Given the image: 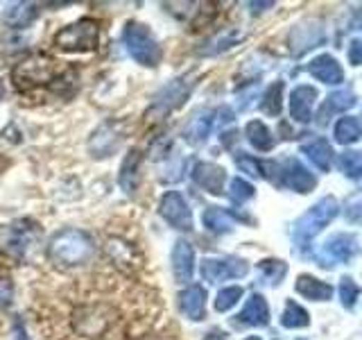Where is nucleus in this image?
Here are the masks:
<instances>
[{
  "instance_id": "obj_30",
  "label": "nucleus",
  "mask_w": 362,
  "mask_h": 340,
  "mask_svg": "<svg viewBox=\"0 0 362 340\" xmlns=\"http://www.w3.org/2000/svg\"><path fill=\"white\" fill-rule=\"evenodd\" d=\"M335 141L342 143V145H351L360 139V120L356 116H344L335 123Z\"/></svg>"
},
{
  "instance_id": "obj_21",
  "label": "nucleus",
  "mask_w": 362,
  "mask_h": 340,
  "mask_svg": "<svg viewBox=\"0 0 362 340\" xmlns=\"http://www.w3.org/2000/svg\"><path fill=\"white\" fill-rule=\"evenodd\" d=\"M308 73L315 77V79H320V82L324 84H339V82H344V71H342V66L337 64L335 57L331 55H320V57H315V60L308 64Z\"/></svg>"
},
{
  "instance_id": "obj_39",
  "label": "nucleus",
  "mask_w": 362,
  "mask_h": 340,
  "mask_svg": "<svg viewBox=\"0 0 362 340\" xmlns=\"http://www.w3.org/2000/svg\"><path fill=\"white\" fill-rule=\"evenodd\" d=\"M344 213L349 215L351 222H358L360 220V196H354L346 204H344Z\"/></svg>"
},
{
  "instance_id": "obj_4",
  "label": "nucleus",
  "mask_w": 362,
  "mask_h": 340,
  "mask_svg": "<svg viewBox=\"0 0 362 340\" xmlns=\"http://www.w3.org/2000/svg\"><path fill=\"white\" fill-rule=\"evenodd\" d=\"M57 73V62L48 55H30L23 62H18L11 71V79L18 91H32L37 86H43L52 82V77Z\"/></svg>"
},
{
  "instance_id": "obj_34",
  "label": "nucleus",
  "mask_w": 362,
  "mask_h": 340,
  "mask_svg": "<svg viewBox=\"0 0 362 340\" xmlns=\"http://www.w3.org/2000/svg\"><path fill=\"white\" fill-rule=\"evenodd\" d=\"M281 107H283V82H274L263 98V109L269 116H279Z\"/></svg>"
},
{
  "instance_id": "obj_12",
  "label": "nucleus",
  "mask_w": 362,
  "mask_h": 340,
  "mask_svg": "<svg viewBox=\"0 0 362 340\" xmlns=\"http://www.w3.org/2000/svg\"><path fill=\"white\" fill-rule=\"evenodd\" d=\"M122 143V134H120V125L118 123H105L93 132L88 141V150L95 159H105L111 157L118 150Z\"/></svg>"
},
{
  "instance_id": "obj_27",
  "label": "nucleus",
  "mask_w": 362,
  "mask_h": 340,
  "mask_svg": "<svg viewBox=\"0 0 362 340\" xmlns=\"http://www.w3.org/2000/svg\"><path fill=\"white\" fill-rule=\"evenodd\" d=\"M245 134H247V141L260 152H269L272 147H274V143H276L274 134L269 132V128L263 120H249L247 128H245Z\"/></svg>"
},
{
  "instance_id": "obj_14",
  "label": "nucleus",
  "mask_w": 362,
  "mask_h": 340,
  "mask_svg": "<svg viewBox=\"0 0 362 340\" xmlns=\"http://www.w3.org/2000/svg\"><path fill=\"white\" fill-rule=\"evenodd\" d=\"M245 39V30L243 28H224L220 32H215L213 37H209L204 41L197 52L202 57H213V55H222L226 50H231L233 45H238Z\"/></svg>"
},
{
  "instance_id": "obj_41",
  "label": "nucleus",
  "mask_w": 362,
  "mask_h": 340,
  "mask_svg": "<svg viewBox=\"0 0 362 340\" xmlns=\"http://www.w3.org/2000/svg\"><path fill=\"white\" fill-rule=\"evenodd\" d=\"M14 332H16V340H30L28 334H25V324H23V320H14Z\"/></svg>"
},
{
  "instance_id": "obj_28",
  "label": "nucleus",
  "mask_w": 362,
  "mask_h": 340,
  "mask_svg": "<svg viewBox=\"0 0 362 340\" xmlns=\"http://www.w3.org/2000/svg\"><path fill=\"white\" fill-rule=\"evenodd\" d=\"M37 14H39V5L18 3V5H11L5 11V23H9L11 28H28L30 23L37 18Z\"/></svg>"
},
{
  "instance_id": "obj_9",
  "label": "nucleus",
  "mask_w": 362,
  "mask_h": 340,
  "mask_svg": "<svg viewBox=\"0 0 362 340\" xmlns=\"http://www.w3.org/2000/svg\"><path fill=\"white\" fill-rule=\"evenodd\" d=\"M358 252V238L354 234H335L324 243L322 252L317 254L322 268H333L337 264H346V261L354 259Z\"/></svg>"
},
{
  "instance_id": "obj_1",
  "label": "nucleus",
  "mask_w": 362,
  "mask_h": 340,
  "mask_svg": "<svg viewBox=\"0 0 362 340\" xmlns=\"http://www.w3.org/2000/svg\"><path fill=\"white\" fill-rule=\"evenodd\" d=\"M93 238L84 230H73V227H66V230L57 232L50 243H48V256L54 266L59 268H75L82 266L93 256Z\"/></svg>"
},
{
  "instance_id": "obj_35",
  "label": "nucleus",
  "mask_w": 362,
  "mask_h": 340,
  "mask_svg": "<svg viewBox=\"0 0 362 340\" xmlns=\"http://www.w3.org/2000/svg\"><path fill=\"white\" fill-rule=\"evenodd\" d=\"M358 295H360V288L358 283L351 279V277H342L339 279V300H342V306L344 309H354L356 302H358Z\"/></svg>"
},
{
  "instance_id": "obj_18",
  "label": "nucleus",
  "mask_w": 362,
  "mask_h": 340,
  "mask_svg": "<svg viewBox=\"0 0 362 340\" xmlns=\"http://www.w3.org/2000/svg\"><path fill=\"white\" fill-rule=\"evenodd\" d=\"M213 116H215V111H211V109H199L192 113L184 128V141L190 145H202L211 134V128L215 123Z\"/></svg>"
},
{
  "instance_id": "obj_15",
  "label": "nucleus",
  "mask_w": 362,
  "mask_h": 340,
  "mask_svg": "<svg viewBox=\"0 0 362 340\" xmlns=\"http://www.w3.org/2000/svg\"><path fill=\"white\" fill-rule=\"evenodd\" d=\"M288 100H290L288 102L290 116L297 123H310V118H313V105H315V100H317V89L308 86V84H301V86L290 91Z\"/></svg>"
},
{
  "instance_id": "obj_36",
  "label": "nucleus",
  "mask_w": 362,
  "mask_h": 340,
  "mask_svg": "<svg viewBox=\"0 0 362 340\" xmlns=\"http://www.w3.org/2000/svg\"><path fill=\"white\" fill-rule=\"evenodd\" d=\"M229 188H231V200L238 202V204H243V202H247V200H252V198H254V193H256L254 186L249 184V181L240 179V177L231 179Z\"/></svg>"
},
{
  "instance_id": "obj_8",
  "label": "nucleus",
  "mask_w": 362,
  "mask_h": 340,
  "mask_svg": "<svg viewBox=\"0 0 362 340\" xmlns=\"http://www.w3.org/2000/svg\"><path fill=\"white\" fill-rule=\"evenodd\" d=\"M158 213L161 218L175 227L179 232H190L192 230V211L188 207L186 198L179 191H168L165 196L158 202Z\"/></svg>"
},
{
  "instance_id": "obj_37",
  "label": "nucleus",
  "mask_w": 362,
  "mask_h": 340,
  "mask_svg": "<svg viewBox=\"0 0 362 340\" xmlns=\"http://www.w3.org/2000/svg\"><path fill=\"white\" fill-rule=\"evenodd\" d=\"M235 164H238V168H240L243 173H247V175H252V177H263V166H260V162H258V159H254V157H249V154H245V152H238V154H235Z\"/></svg>"
},
{
  "instance_id": "obj_13",
  "label": "nucleus",
  "mask_w": 362,
  "mask_h": 340,
  "mask_svg": "<svg viewBox=\"0 0 362 340\" xmlns=\"http://www.w3.org/2000/svg\"><path fill=\"white\" fill-rule=\"evenodd\" d=\"M192 181L202 188L211 193V196H220L224 191V181H226V173L224 168L215 166V164H209V162H199L192 166Z\"/></svg>"
},
{
  "instance_id": "obj_11",
  "label": "nucleus",
  "mask_w": 362,
  "mask_h": 340,
  "mask_svg": "<svg viewBox=\"0 0 362 340\" xmlns=\"http://www.w3.org/2000/svg\"><path fill=\"white\" fill-rule=\"evenodd\" d=\"M276 173L281 177V184L290 188V191H297V193H308L317 186V179L313 173H308V168L301 166L297 159H286L276 166Z\"/></svg>"
},
{
  "instance_id": "obj_42",
  "label": "nucleus",
  "mask_w": 362,
  "mask_h": 340,
  "mask_svg": "<svg viewBox=\"0 0 362 340\" xmlns=\"http://www.w3.org/2000/svg\"><path fill=\"white\" fill-rule=\"evenodd\" d=\"M249 7H256V11H263V7H272V3H249Z\"/></svg>"
},
{
  "instance_id": "obj_6",
  "label": "nucleus",
  "mask_w": 362,
  "mask_h": 340,
  "mask_svg": "<svg viewBox=\"0 0 362 340\" xmlns=\"http://www.w3.org/2000/svg\"><path fill=\"white\" fill-rule=\"evenodd\" d=\"M192 89H195V75H184L177 79H170L165 86H161L152 98V105L147 109V116L163 118L170 111L179 109L190 98Z\"/></svg>"
},
{
  "instance_id": "obj_10",
  "label": "nucleus",
  "mask_w": 362,
  "mask_h": 340,
  "mask_svg": "<svg viewBox=\"0 0 362 340\" xmlns=\"http://www.w3.org/2000/svg\"><path fill=\"white\" fill-rule=\"evenodd\" d=\"M249 272V264L245 259L226 256V259H204L202 277L209 283H220L226 279H243Z\"/></svg>"
},
{
  "instance_id": "obj_23",
  "label": "nucleus",
  "mask_w": 362,
  "mask_h": 340,
  "mask_svg": "<svg viewBox=\"0 0 362 340\" xmlns=\"http://www.w3.org/2000/svg\"><path fill=\"white\" fill-rule=\"evenodd\" d=\"M301 152L308 157V162L317 168L322 170V173H328V168L333 164V147L326 139L322 136H317V139H310L301 143Z\"/></svg>"
},
{
  "instance_id": "obj_22",
  "label": "nucleus",
  "mask_w": 362,
  "mask_h": 340,
  "mask_svg": "<svg viewBox=\"0 0 362 340\" xmlns=\"http://www.w3.org/2000/svg\"><path fill=\"white\" fill-rule=\"evenodd\" d=\"M238 322L249 324V327H265L269 322V306L263 295H258V293L249 295L240 315H238Z\"/></svg>"
},
{
  "instance_id": "obj_33",
  "label": "nucleus",
  "mask_w": 362,
  "mask_h": 340,
  "mask_svg": "<svg viewBox=\"0 0 362 340\" xmlns=\"http://www.w3.org/2000/svg\"><path fill=\"white\" fill-rule=\"evenodd\" d=\"M337 166H339V170H342L346 177L358 179L360 173H362V157H360V152H354V150L344 152V154H339Z\"/></svg>"
},
{
  "instance_id": "obj_19",
  "label": "nucleus",
  "mask_w": 362,
  "mask_h": 340,
  "mask_svg": "<svg viewBox=\"0 0 362 340\" xmlns=\"http://www.w3.org/2000/svg\"><path fill=\"white\" fill-rule=\"evenodd\" d=\"M141 164H143V154L139 147H132L124 157V162L120 166V173H118V184L124 193L134 196L136 188L141 184Z\"/></svg>"
},
{
  "instance_id": "obj_5",
  "label": "nucleus",
  "mask_w": 362,
  "mask_h": 340,
  "mask_svg": "<svg viewBox=\"0 0 362 340\" xmlns=\"http://www.w3.org/2000/svg\"><path fill=\"white\" fill-rule=\"evenodd\" d=\"M100 43V28L95 21L79 18L54 34V45L66 52H90Z\"/></svg>"
},
{
  "instance_id": "obj_32",
  "label": "nucleus",
  "mask_w": 362,
  "mask_h": 340,
  "mask_svg": "<svg viewBox=\"0 0 362 340\" xmlns=\"http://www.w3.org/2000/svg\"><path fill=\"white\" fill-rule=\"evenodd\" d=\"M243 298V288L240 286H229V288H222L218 295H215V311L218 313H224L233 309V306L240 302Z\"/></svg>"
},
{
  "instance_id": "obj_26",
  "label": "nucleus",
  "mask_w": 362,
  "mask_h": 340,
  "mask_svg": "<svg viewBox=\"0 0 362 340\" xmlns=\"http://www.w3.org/2000/svg\"><path fill=\"white\" fill-rule=\"evenodd\" d=\"M202 220H204V227L213 234H226L235 227V215L226 209H220V207H209L204 211Z\"/></svg>"
},
{
  "instance_id": "obj_43",
  "label": "nucleus",
  "mask_w": 362,
  "mask_h": 340,
  "mask_svg": "<svg viewBox=\"0 0 362 340\" xmlns=\"http://www.w3.org/2000/svg\"><path fill=\"white\" fill-rule=\"evenodd\" d=\"M3 94H5V86H3V79H0V98H3Z\"/></svg>"
},
{
  "instance_id": "obj_40",
  "label": "nucleus",
  "mask_w": 362,
  "mask_h": 340,
  "mask_svg": "<svg viewBox=\"0 0 362 340\" xmlns=\"http://www.w3.org/2000/svg\"><path fill=\"white\" fill-rule=\"evenodd\" d=\"M349 62L354 66H360L362 62V41L360 39H354L349 45Z\"/></svg>"
},
{
  "instance_id": "obj_24",
  "label": "nucleus",
  "mask_w": 362,
  "mask_h": 340,
  "mask_svg": "<svg viewBox=\"0 0 362 340\" xmlns=\"http://www.w3.org/2000/svg\"><path fill=\"white\" fill-rule=\"evenodd\" d=\"M351 107H356V94L351 89H342V91H335L326 98V102L320 109V118L322 123H328V118L333 116V113H342Z\"/></svg>"
},
{
  "instance_id": "obj_44",
  "label": "nucleus",
  "mask_w": 362,
  "mask_h": 340,
  "mask_svg": "<svg viewBox=\"0 0 362 340\" xmlns=\"http://www.w3.org/2000/svg\"><path fill=\"white\" fill-rule=\"evenodd\" d=\"M245 340H260L258 336H249V338H245Z\"/></svg>"
},
{
  "instance_id": "obj_29",
  "label": "nucleus",
  "mask_w": 362,
  "mask_h": 340,
  "mask_svg": "<svg viewBox=\"0 0 362 340\" xmlns=\"http://www.w3.org/2000/svg\"><path fill=\"white\" fill-rule=\"evenodd\" d=\"M258 275L263 283H269V286H279V283L286 279L288 275V266L279 259H265L258 264Z\"/></svg>"
},
{
  "instance_id": "obj_2",
  "label": "nucleus",
  "mask_w": 362,
  "mask_h": 340,
  "mask_svg": "<svg viewBox=\"0 0 362 340\" xmlns=\"http://www.w3.org/2000/svg\"><path fill=\"white\" fill-rule=\"evenodd\" d=\"M337 213H339V202L333 196L322 198L317 204H313L292 227V238H294V243H297V247L310 249L313 238L317 234H322L324 227L331 225Z\"/></svg>"
},
{
  "instance_id": "obj_3",
  "label": "nucleus",
  "mask_w": 362,
  "mask_h": 340,
  "mask_svg": "<svg viewBox=\"0 0 362 340\" xmlns=\"http://www.w3.org/2000/svg\"><path fill=\"white\" fill-rule=\"evenodd\" d=\"M122 41H124V50H127L132 60L139 62L141 66L154 68L163 60L161 45H158V41L154 39L152 30L143 26V23H136V21L124 23Z\"/></svg>"
},
{
  "instance_id": "obj_25",
  "label": "nucleus",
  "mask_w": 362,
  "mask_h": 340,
  "mask_svg": "<svg viewBox=\"0 0 362 340\" xmlns=\"http://www.w3.org/2000/svg\"><path fill=\"white\" fill-rule=\"evenodd\" d=\"M297 293L303 295L305 300H313V302H326L331 300L333 295V286L326 281H320L317 277L310 275H299L297 277Z\"/></svg>"
},
{
  "instance_id": "obj_31",
  "label": "nucleus",
  "mask_w": 362,
  "mask_h": 340,
  "mask_svg": "<svg viewBox=\"0 0 362 340\" xmlns=\"http://www.w3.org/2000/svg\"><path fill=\"white\" fill-rule=\"evenodd\" d=\"M281 324L286 329H303V327L310 324V315L301 304L290 300L286 304V311H283V315H281Z\"/></svg>"
},
{
  "instance_id": "obj_16",
  "label": "nucleus",
  "mask_w": 362,
  "mask_h": 340,
  "mask_svg": "<svg viewBox=\"0 0 362 340\" xmlns=\"http://www.w3.org/2000/svg\"><path fill=\"white\" fill-rule=\"evenodd\" d=\"M290 48L294 55H303L305 50L317 48L320 43L326 41V32L317 26V23H303V26H297L290 32Z\"/></svg>"
},
{
  "instance_id": "obj_38",
  "label": "nucleus",
  "mask_w": 362,
  "mask_h": 340,
  "mask_svg": "<svg viewBox=\"0 0 362 340\" xmlns=\"http://www.w3.org/2000/svg\"><path fill=\"white\" fill-rule=\"evenodd\" d=\"M11 300H14V283L7 277H0V311L7 309Z\"/></svg>"
},
{
  "instance_id": "obj_20",
  "label": "nucleus",
  "mask_w": 362,
  "mask_h": 340,
  "mask_svg": "<svg viewBox=\"0 0 362 340\" xmlns=\"http://www.w3.org/2000/svg\"><path fill=\"white\" fill-rule=\"evenodd\" d=\"M179 309L188 320H204L206 317V290L202 286H188L179 293Z\"/></svg>"
},
{
  "instance_id": "obj_17",
  "label": "nucleus",
  "mask_w": 362,
  "mask_h": 340,
  "mask_svg": "<svg viewBox=\"0 0 362 340\" xmlns=\"http://www.w3.org/2000/svg\"><path fill=\"white\" fill-rule=\"evenodd\" d=\"M173 275L179 283H188L195 272V249L188 241H177L173 247Z\"/></svg>"
},
{
  "instance_id": "obj_7",
  "label": "nucleus",
  "mask_w": 362,
  "mask_h": 340,
  "mask_svg": "<svg viewBox=\"0 0 362 340\" xmlns=\"http://www.w3.org/2000/svg\"><path fill=\"white\" fill-rule=\"evenodd\" d=\"M39 236H41L39 225L34 220L23 218L11 225H5V230L0 232V247H3V252H7L9 256L23 259L28 252V247L37 241Z\"/></svg>"
}]
</instances>
